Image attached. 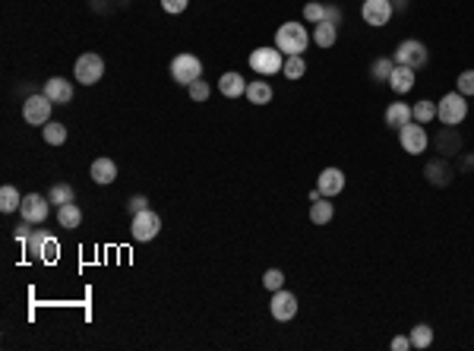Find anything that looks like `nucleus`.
Masks as SVG:
<instances>
[{
	"label": "nucleus",
	"mask_w": 474,
	"mask_h": 351,
	"mask_svg": "<svg viewBox=\"0 0 474 351\" xmlns=\"http://www.w3.org/2000/svg\"><path fill=\"white\" fill-rule=\"evenodd\" d=\"M389 345H392V351H408L411 348V338L408 336H395Z\"/></svg>",
	"instance_id": "obj_41"
},
{
	"label": "nucleus",
	"mask_w": 474,
	"mask_h": 351,
	"mask_svg": "<svg viewBox=\"0 0 474 351\" xmlns=\"http://www.w3.org/2000/svg\"><path fill=\"white\" fill-rule=\"evenodd\" d=\"M395 64L411 66V70H421V66L427 64V48H424V41L405 38L402 45L395 48Z\"/></svg>",
	"instance_id": "obj_9"
},
{
	"label": "nucleus",
	"mask_w": 474,
	"mask_h": 351,
	"mask_svg": "<svg viewBox=\"0 0 474 351\" xmlns=\"http://www.w3.org/2000/svg\"><path fill=\"white\" fill-rule=\"evenodd\" d=\"M392 0H364V7H361V16H364V22L367 26H373V29H380V26H386L389 20H392Z\"/></svg>",
	"instance_id": "obj_12"
},
{
	"label": "nucleus",
	"mask_w": 474,
	"mask_h": 351,
	"mask_svg": "<svg viewBox=\"0 0 474 351\" xmlns=\"http://www.w3.org/2000/svg\"><path fill=\"white\" fill-rule=\"evenodd\" d=\"M272 320H278V323H288V320L297 317V294L285 292V288H278V292H272Z\"/></svg>",
	"instance_id": "obj_11"
},
{
	"label": "nucleus",
	"mask_w": 474,
	"mask_h": 351,
	"mask_svg": "<svg viewBox=\"0 0 474 351\" xmlns=\"http://www.w3.org/2000/svg\"><path fill=\"white\" fill-rule=\"evenodd\" d=\"M41 136H45L48 146H64L66 143V127L57 124V120H48V124L41 127Z\"/></svg>",
	"instance_id": "obj_27"
},
{
	"label": "nucleus",
	"mask_w": 474,
	"mask_h": 351,
	"mask_svg": "<svg viewBox=\"0 0 474 351\" xmlns=\"http://www.w3.org/2000/svg\"><path fill=\"white\" fill-rule=\"evenodd\" d=\"M392 7H398V10H405V7H408V0H392Z\"/></svg>",
	"instance_id": "obj_43"
},
{
	"label": "nucleus",
	"mask_w": 474,
	"mask_h": 351,
	"mask_svg": "<svg viewBox=\"0 0 474 351\" xmlns=\"http://www.w3.org/2000/svg\"><path fill=\"white\" fill-rule=\"evenodd\" d=\"M408 120H411V105H405V101H392V105L386 108V127L402 130Z\"/></svg>",
	"instance_id": "obj_20"
},
{
	"label": "nucleus",
	"mask_w": 474,
	"mask_h": 351,
	"mask_svg": "<svg viewBox=\"0 0 474 351\" xmlns=\"http://www.w3.org/2000/svg\"><path fill=\"white\" fill-rule=\"evenodd\" d=\"M51 108H54V101L48 99L45 92L29 95V99L22 101V117H26V124H32V127H45L48 120H51Z\"/></svg>",
	"instance_id": "obj_7"
},
{
	"label": "nucleus",
	"mask_w": 474,
	"mask_h": 351,
	"mask_svg": "<svg viewBox=\"0 0 474 351\" xmlns=\"http://www.w3.org/2000/svg\"><path fill=\"white\" fill-rule=\"evenodd\" d=\"M127 206H130V213L136 215V213H143V209H149V199H145L143 193H133V196H130V203H127Z\"/></svg>",
	"instance_id": "obj_39"
},
{
	"label": "nucleus",
	"mask_w": 474,
	"mask_h": 351,
	"mask_svg": "<svg viewBox=\"0 0 474 351\" xmlns=\"http://www.w3.org/2000/svg\"><path fill=\"white\" fill-rule=\"evenodd\" d=\"M48 238H51V234H45V231H41V228H35V231H32V238H29L22 247H26V253H29V257H32V259H45Z\"/></svg>",
	"instance_id": "obj_26"
},
{
	"label": "nucleus",
	"mask_w": 474,
	"mask_h": 351,
	"mask_svg": "<svg viewBox=\"0 0 474 351\" xmlns=\"http://www.w3.org/2000/svg\"><path fill=\"white\" fill-rule=\"evenodd\" d=\"M187 3H190V0H161V10H165V13H184Z\"/></svg>",
	"instance_id": "obj_40"
},
{
	"label": "nucleus",
	"mask_w": 474,
	"mask_h": 351,
	"mask_svg": "<svg viewBox=\"0 0 474 351\" xmlns=\"http://www.w3.org/2000/svg\"><path fill=\"white\" fill-rule=\"evenodd\" d=\"M73 76H76V83H82V86H95V83L105 76V60L95 51L82 54V57L76 60V66H73Z\"/></svg>",
	"instance_id": "obj_5"
},
{
	"label": "nucleus",
	"mask_w": 474,
	"mask_h": 351,
	"mask_svg": "<svg viewBox=\"0 0 474 351\" xmlns=\"http://www.w3.org/2000/svg\"><path fill=\"white\" fill-rule=\"evenodd\" d=\"M89 174H92L95 184L108 187V184H114V178H117V162L114 159H95L92 168H89Z\"/></svg>",
	"instance_id": "obj_18"
},
{
	"label": "nucleus",
	"mask_w": 474,
	"mask_h": 351,
	"mask_svg": "<svg viewBox=\"0 0 474 351\" xmlns=\"http://www.w3.org/2000/svg\"><path fill=\"white\" fill-rule=\"evenodd\" d=\"M433 143H436V152H440L443 159H449V155H459V152H461V136H459V130H455V127H443L440 136H436Z\"/></svg>",
	"instance_id": "obj_16"
},
{
	"label": "nucleus",
	"mask_w": 474,
	"mask_h": 351,
	"mask_svg": "<svg viewBox=\"0 0 474 351\" xmlns=\"http://www.w3.org/2000/svg\"><path fill=\"white\" fill-rule=\"evenodd\" d=\"M158 231H161V219H158V213H152V209H143V213L133 215V222H130L133 241L145 244V241L158 238Z\"/></svg>",
	"instance_id": "obj_8"
},
{
	"label": "nucleus",
	"mask_w": 474,
	"mask_h": 351,
	"mask_svg": "<svg viewBox=\"0 0 474 351\" xmlns=\"http://www.w3.org/2000/svg\"><path fill=\"white\" fill-rule=\"evenodd\" d=\"M48 199H51V206H66L76 199V190H73L70 184H54L51 190H48Z\"/></svg>",
	"instance_id": "obj_31"
},
{
	"label": "nucleus",
	"mask_w": 474,
	"mask_h": 351,
	"mask_svg": "<svg viewBox=\"0 0 474 351\" xmlns=\"http://www.w3.org/2000/svg\"><path fill=\"white\" fill-rule=\"evenodd\" d=\"M316 190L323 193V196H338V193L345 190V174L342 168H323V174H319V180H316Z\"/></svg>",
	"instance_id": "obj_14"
},
{
	"label": "nucleus",
	"mask_w": 474,
	"mask_h": 351,
	"mask_svg": "<svg viewBox=\"0 0 474 351\" xmlns=\"http://www.w3.org/2000/svg\"><path fill=\"white\" fill-rule=\"evenodd\" d=\"M408 338H411V348H430L433 345V329L427 323H417Z\"/></svg>",
	"instance_id": "obj_32"
},
{
	"label": "nucleus",
	"mask_w": 474,
	"mask_h": 351,
	"mask_svg": "<svg viewBox=\"0 0 474 351\" xmlns=\"http://www.w3.org/2000/svg\"><path fill=\"white\" fill-rule=\"evenodd\" d=\"M57 225L73 231V228L82 225V209L76 203H66V206H57Z\"/></svg>",
	"instance_id": "obj_21"
},
{
	"label": "nucleus",
	"mask_w": 474,
	"mask_h": 351,
	"mask_svg": "<svg viewBox=\"0 0 474 351\" xmlns=\"http://www.w3.org/2000/svg\"><path fill=\"white\" fill-rule=\"evenodd\" d=\"M326 22H332V26H342L345 22V13L336 7V3H326Z\"/></svg>",
	"instance_id": "obj_38"
},
{
	"label": "nucleus",
	"mask_w": 474,
	"mask_h": 351,
	"mask_svg": "<svg viewBox=\"0 0 474 351\" xmlns=\"http://www.w3.org/2000/svg\"><path fill=\"white\" fill-rule=\"evenodd\" d=\"M459 92L465 95V99L474 95V70H461L459 73Z\"/></svg>",
	"instance_id": "obj_36"
},
{
	"label": "nucleus",
	"mask_w": 474,
	"mask_h": 351,
	"mask_svg": "<svg viewBox=\"0 0 474 351\" xmlns=\"http://www.w3.org/2000/svg\"><path fill=\"white\" fill-rule=\"evenodd\" d=\"M392 70H395V57H376L373 64H370V76H373L376 83H389Z\"/></svg>",
	"instance_id": "obj_29"
},
{
	"label": "nucleus",
	"mask_w": 474,
	"mask_h": 351,
	"mask_svg": "<svg viewBox=\"0 0 474 351\" xmlns=\"http://www.w3.org/2000/svg\"><path fill=\"white\" fill-rule=\"evenodd\" d=\"M48 213H51V199L48 196H41V193H26V196H22L20 215L29 219L32 225H41V222L48 219Z\"/></svg>",
	"instance_id": "obj_10"
},
{
	"label": "nucleus",
	"mask_w": 474,
	"mask_h": 351,
	"mask_svg": "<svg viewBox=\"0 0 474 351\" xmlns=\"http://www.w3.org/2000/svg\"><path fill=\"white\" fill-rule=\"evenodd\" d=\"M310 45V35L303 26H297V22H282L275 32V48L285 54V57H291V54H303Z\"/></svg>",
	"instance_id": "obj_1"
},
{
	"label": "nucleus",
	"mask_w": 474,
	"mask_h": 351,
	"mask_svg": "<svg viewBox=\"0 0 474 351\" xmlns=\"http://www.w3.org/2000/svg\"><path fill=\"white\" fill-rule=\"evenodd\" d=\"M41 92H45L54 105H70L73 101V86H70V80H64V76H51Z\"/></svg>",
	"instance_id": "obj_15"
},
{
	"label": "nucleus",
	"mask_w": 474,
	"mask_h": 351,
	"mask_svg": "<svg viewBox=\"0 0 474 351\" xmlns=\"http://www.w3.org/2000/svg\"><path fill=\"white\" fill-rule=\"evenodd\" d=\"M332 215H336V209H332L329 196H319L313 206H310V222H313V225H329Z\"/></svg>",
	"instance_id": "obj_23"
},
{
	"label": "nucleus",
	"mask_w": 474,
	"mask_h": 351,
	"mask_svg": "<svg viewBox=\"0 0 474 351\" xmlns=\"http://www.w3.org/2000/svg\"><path fill=\"white\" fill-rule=\"evenodd\" d=\"M415 73H417V70H411V66L395 64L392 76H389V89H392L395 95H405V92H411V89H415Z\"/></svg>",
	"instance_id": "obj_17"
},
{
	"label": "nucleus",
	"mask_w": 474,
	"mask_h": 351,
	"mask_svg": "<svg viewBox=\"0 0 474 351\" xmlns=\"http://www.w3.org/2000/svg\"><path fill=\"white\" fill-rule=\"evenodd\" d=\"M218 92L224 95V99H240V95H247V80L240 73H224L222 80H218Z\"/></svg>",
	"instance_id": "obj_19"
},
{
	"label": "nucleus",
	"mask_w": 474,
	"mask_h": 351,
	"mask_svg": "<svg viewBox=\"0 0 474 351\" xmlns=\"http://www.w3.org/2000/svg\"><path fill=\"white\" fill-rule=\"evenodd\" d=\"M263 285L269 288V292H278V288H285V272H282V269H266V272H263Z\"/></svg>",
	"instance_id": "obj_35"
},
{
	"label": "nucleus",
	"mask_w": 474,
	"mask_h": 351,
	"mask_svg": "<svg viewBox=\"0 0 474 351\" xmlns=\"http://www.w3.org/2000/svg\"><path fill=\"white\" fill-rule=\"evenodd\" d=\"M461 168H474V155H465V159H461Z\"/></svg>",
	"instance_id": "obj_42"
},
{
	"label": "nucleus",
	"mask_w": 474,
	"mask_h": 351,
	"mask_svg": "<svg viewBox=\"0 0 474 351\" xmlns=\"http://www.w3.org/2000/svg\"><path fill=\"white\" fill-rule=\"evenodd\" d=\"M398 143H402V149L408 155H424L430 146V136H427V130H424V124L408 120V124L398 130Z\"/></svg>",
	"instance_id": "obj_4"
},
{
	"label": "nucleus",
	"mask_w": 474,
	"mask_h": 351,
	"mask_svg": "<svg viewBox=\"0 0 474 351\" xmlns=\"http://www.w3.org/2000/svg\"><path fill=\"white\" fill-rule=\"evenodd\" d=\"M32 231H35V228H32V222H29V219H22V225H16L13 238H16V241H20V244H26V241H29V238H32Z\"/></svg>",
	"instance_id": "obj_37"
},
{
	"label": "nucleus",
	"mask_w": 474,
	"mask_h": 351,
	"mask_svg": "<svg viewBox=\"0 0 474 351\" xmlns=\"http://www.w3.org/2000/svg\"><path fill=\"white\" fill-rule=\"evenodd\" d=\"M303 20L307 22H326V3H319V0H313V3H307L303 7Z\"/></svg>",
	"instance_id": "obj_33"
},
{
	"label": "nucleus",
	"mask_w": 474,
	"mask_h": 351,
	"mask_svg": "<svg viewBox=\"0 0 474 351\" xmlns=\"http://www.w3.org/2000/svg\"><path fill=\"white\" fill-rule=\"evenodd\" d=\"M433 117H436V101L421 99V101H415V105H411V120H417V124L427 127Z\"/></svg>",
	"instance_id": "obj_25"
},
{
	"label": "nucleus",
	"mask_w": 474,
	"mask_h": 351,
	"mask_svg": "<svg viewBox=\"0 0 474 351\" xmlns=\"http://www.w3.org/2000/svg\"><path fill=\"white\" fill-rule=\"evenodd\" d=\"M310 38H313L319 48H332L338 41V26H332V22H316Z\"/></svg>",
	"instance_id": "obj_24"
},
{
	"label": "nucleus",
	"mask_w": 474,
	"mask_h": 351,
	"mask_svg": "<svg viewBox=\"0 0 474 351\" xmlns=\"http://www.w3.org/2000/svg\"><path fill=\"white\" fill-rule=\"evenodd\" d=\"M250 66L257 70L259 76L282 73V66H285V54L278 51V48H257V51H250Z\"/></svg>",
	"instance_id": "obj_6"
},
{
	"label": "nucleus",
	"mask_w": 474,
	"mask_h": 351,
	"mask_svg": "<svg viewBox=\"0 0 474 351\" xmlns=\"http://www.w3.org/2000/svg\"><path fill=\"white\" fill-rule=\"evenodd\" d=\"M20 206H22V196H20V190H16L13 184L0 187V209H3V213H16Z\"/></svg>",
	"instance_id": "obj_28"
},
{
	"label": "nucleus",
	"mask_w": 474,
	"mask_h": 351,
	"mask_svg": "<svg viewBox=\"0 0 474 351\" xmlns=\"http://www.w3.org/2000/svg\"><path fill=\"white\" fill-rule=\"evenodd\" d=\"M436 117H440L443 127H455L468 117V101L461 92H446L440 101H436Z\"/></svg>",
	"instance_id": "obj_2"
},
{
	"label": "nucleus",
	"mask_w": 474,
	"mask_h": 351,
	"mask_svg": "<svg viewBox=\"0 0 474 351\" xmlns=\"http://www.w3.org/2000/svg\"><path fill=\"white\" fill-rule=\"evenodd\" d=\"M282 73L288 76V80H301V76L307 73V60H303L301 54H291V57H285Z\"/></svg>",
	"instance_id": "obj_30"
},
{
	"label": "nucleus",
	"mask_w": 474,
	"mask_h": 351,
	"mask_svg": "<svg viewBox=\"0 0 474 351\" xmlns=\"http://www.w3.org/2000/svg\"><path fill=\"white\" fill-rule=\"evenodd\" d=\"M187 92H190V99H193V101H209L212 86H209L206 80H196V83H190V86H187Z\"/></svg>",
	"instance_id": "obj_34"
},
{
	"label": "nucleus",
	"mask_w": 474,
	"mask_h": 351,
	"mask_svg": "<svg viewBox=\"0 0 474 351\" xmlns=\"http://www.w3.org/2000/svg\"><path fill=\"white\" fill-rule=\"evenodd\" d=\"M171 80L178 86H190V83L203 80V60L196 54H178L171 60Z\"/></svg>",
	"instance_id": "obj_3"
},
{
	"label": "nucleus",
	"mask_w": 474,
	"mask_h": 351,
	"mask_svg": "<svg viewBox=\"0 0 474 351\" xmlns=\"http://www.w3.org/2000/svg\"><path fill=\"white\" fill-rule=\"evenodd\" d=\"M272 99H275V92H272V86L266 80L247 83V101H253V105H269Z\"/></svg>",
	"instance_id": "obj_22"
},
{
	"label": "nucleus",
	"mask_w": 474,
	"mask_h": 351,
	"mask_svg": "<svg viewBox=\"0 0 474 351\" xmlns=\"http://www.w3.org/2000/svg\"><path fill=\"white\" fill-rule=\"evenodd\" d=\"M424 178L430 180L433 187H449L455 180V171H452V165H449V159H430L427 162V168H424Z\"/></svg>",
	"instance_id": "obj_13"
}]
</instances>
